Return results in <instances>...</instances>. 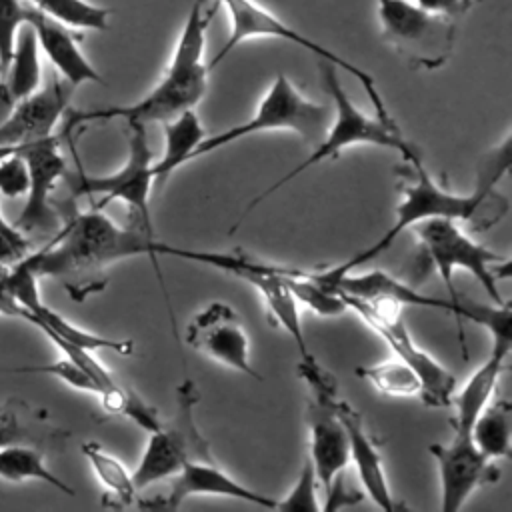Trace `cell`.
<instances>
[{
    "label": "cell",
    "instance_id": "obj_33",
    "mask_svg": "<svg viewBox=\"0 0 512 512\" xmlns=\"http://www.w3.org/2000/svg\"><path fill=\"white\" fill-rule=\"evenodd\" d=\"M414 2L430 14L456 20L464 16L472 8V4L478 0H414Z\"/></svg>",
    "mask_w": 512,
    "mask_h": 512
},
{
    "label": "cell",
    "instance_id": "obj_22",
    "mask_svg": "<svg viewBox=\"0 0 512 512\" xmlns=\"http://www.w3.org/2000/svg\"><path fill=\"white\" fill-rule=\"evenodd\" d=\"M164 126V152L160 160L152 164L154 188H162L166 180L186 162H190L192 152L204 140L206 130L194 112V108L184 110L172 120L162 122Z\"/></svg>",
    "mask_w": 512,
    "mask_h": 512
},
{
    "label": "cell",
    "instance_id": "obj_1",
    "mask_svg": "<svg viewBox=\"0 0 512 512\" xmlns=\"http://www.w3.org/2000/svg\"><path fill=\"white\" fill-rule=\"evenodd\" d=\"M172 244L150 236L142 226L124 228L108 218L102 208L72 212L56 230V238L24 262L40 278L58 280L74 300L106 286V272L118 262L134 256H170Z\"/></svg>",
    "mask_w": 512,
    "mask_h": 512
},
{
    "label": "cell",
    "instance_id": "obj_9",
    "mask_svg": "<svg viewBox=\"0 0 512 512\" xmlns=\"http://www.w3.org/2000/svg\"><path fill=\"white\" fill-rule=\"evenodd\" d=\"M382 40L410 66L442 68L454 50L456 24L422 10L414 0H376Z\"/></svg>",
    "mask_w": 512,
    "mask_h": 512
},
{
    "label": "cell",
    "instance_id": "obj_23",
    "mask_svg": "<svg viewBox=\"0 0 512 512\" xmlns=\"http://www.w3.org/2000/svg\"><path fill=\"white\" fill-rule=\"evenodd\" d=\"M470 436L478 452L488 460L512 456V404L506 398L492 400L474 418Z\"/></svg>",
    "mask_w": 512,
    "mask_h": 512
},
{
    "label": "cell",
    "instance_id": "obj_14",
    "mask_svg": "<svg viewBox=\"0 0 512 512\" xmlns=\"http://www.w3.org/2000/svg\"><path fill=\"white\" fill-rule=\"evenodd\" d=\"M28 170L26 204L12 226L18 232L58 230V214L50 204L58 180L66 174V160L60 152V138L50 134L40 140L14 146Z\"/></svg>",
    "mask_w": 512,
    "mask_h": 512
},
{
    "label": "cell",
    "instance_id": "obj_13",
    "mask_svg": "<svg viewBox=\"0 0 512 512\" xmlns=\"http://www.w3.org/2000/svg\"><path fill=\"white\" fill-rule=\"evenodd\" d=\"M196 386L186 380L178 388V416L172 424H160L148 432V442L138 466L132 472L136 492L150 488L160 480H170L188 458H212L208 442L196 428L194 406Z\"/></svg>",
    "mask_w": 512,
    "mask_h": 512
},
{
    "label": "cell",
    "instance_id": "obj_7",
    "mask_svg": "<svg viewBox=\"0 0 512 512\" xmlns=\"http://www.w3.org/2000/svg\"><path fill=\"white\" fill-rule=\"evenodd\" d=\"M320 284L328 286L330 290L360 298L366 302H390L396 306H416V308H428V310H442L448 314H454L458 320H472L480 326H484L490 334L510 330L512 328V312L510 302L504 304H492V306H480L474 302H468L466 306L454 304L450 298H438L428 296L420 292L418 288L400 282L388 272L382 270H368V272H342L334 274L328 270L310 272Z\"/></svg>",
    "mask_w": 512,
    "mask_h": 512
},
{
    "label": "cell",
    "instance_id": "obj_27",
    "mask_svg": "<svg viewBox=\"0 0 512 512\" xmlns=\"http://www.w3.org/2000/svg\"><path fill=\"white\" fill-rule=\"evenodd\" d=\"M32 8L56 18L68 28L76 30H96L108 28L110 8L92 4L88 0H28Z\"/></svg>",
    "mask_w": 512,
    "mask_h": 512
},
{
    "label": "cell",
    "instance_id": "obj_31",
    "mask_svg": "<svg viewBox=\"0 0 512 512\" xmlns=\"http://www.w3.org/2000/svg\"><path fill=\"white\" fill-rule=\"evenodd\" d=\"M24 408L26 404L16 398H10L0 404V448L24 444L26 440H30V434L20 420Z\"/></svg>",
    "mask_w": 512,
    "mask_h": 512
},
{
    "label": "cell",
    "instance_id": "obj_30",
    "mask_svg": "<svg viewBox=\"0 0 512 512\" xmlns=\"http://www.w3.org/2000/svg\"><path fill=\"white\" fill-rule=\"evenodd\" d=\"M26 24V4L22 0H0V74H4L18 28Z\"/></svg>",
    "mask_w": 512,
    "mask_h": 512
},
{
    "label": "cell",
    "instance_id": "obj_11",
    "mask_svg": "<svg viewBox=\"0 0 512 512\" xmlns=\"http://www.w3.org/2000/svg\"><path fill=\"white\" fill-rule=\"evenodd\" d=\"M298 374L310 390L306 408L310 432L308 458L314 466L318 486L322 488V494H326L332 480L350 464L346 430L336 412L338 386L334 376L316 360V356L298 360Z\"/></svg>",
    "mask_w": 512,
    "mask_h": 512
},
{
    "label": "cell",
    "instance_id": "obj_8",
    "mask_svg": "<svg viewBox=\"0 0 512 512\" xmlns=\"http://www.w3.org/2000/svg\"><path fill=\"white\" fill-rule=\"evenodd\" d=\"M216 2L226 8L228 20H230V32H228L226 42L220 46V50L210 60V64H208L210 70L216 68L234 48H238L246 40H254V38L256 40L258 38L284 40V42H290V44H294L298 48H304L306 52L314 54L318 60L330 62L336 68H340L346 74H350L354 80H358L362 84L364 92L370 96L374 112H378V114L388 112L386 104H384V98L380 96V92L376 88V82H374L370 72L358 68L356 64L348 62L346 58H342L340 54L332 52L330 48L314 42L304 32H298L296 28H292L290 24L280 20L276 14L266 10L256 0H216Z\"/></svg>",
    "mask_w": 512,
    "mask_h": 512
},
{
    "label": "cell",
    "instance_id": "obj_26",
    "mask_svg": "<svg viewBox=\"0 0 512 512\" xmlns=\"http://www.w3.org/2000/svg\"><path fill=\"white\" fill-rule=\"evenodd\" d=\"M356 374L386 396L410 398L420 396L422 392V382L418 374L400 358L384 360L372 366H358Z\"/></svg>",
    "mask_w": 512,
    "mask_h": 512
},
{
    "label": "cell",
    "instance_id": "obj_24",
    "mask_svg": "<svg viewBox=\"0 0 512 512\" xmlns=\"http://www.w3.org/2000/svg\"><path fill=\"white\" fill-rule=\"evenodd\" d=\"M0 478L6 482L40 480L68 496H74V488L48 468L44 462V452L28 444H12L0 448Z\"/></svg>",
    "mask_w": 512,
    "mask_h": 512
},
{
    "label": "cell",
    "instance_id": "obj_6",
    "mask_svg": "<svg viewBox=\"0 0 512 512\" xmlns=\"http://www.w3.org/2000/svg\"><path fill=\"white\" fill-rule=\"evenodd\" d=\"M332 120V108L306 98L284 74H278L266 94L262 96L254 114L236 126L224 128L216 134H206L196 146L190 160L212 154L236 140L248 138L260 132L286 130L294 132L302 140L316 146Z\"/></svg>",
    "mask_w": 512,
    "mask_h": 512
},
{
    "label": "cell",
    "instance_id": "obj_12",
    "mask_svg": "<svg viewBox=\"0 0 512 512\" xmlns=\"http://www.w3.org/2000/svg\"><path fill=\"white\" fill-rule=\"evenodd\" d=\"M128 124V156L124 164L112 174L92 176L82 170L70 178V188L74 196H102L96 204L98 208L110 204L112 200L124 202L136 216L140 226L154 236L152 218H150V192L154 188V154L148 144L146 124L126 122Z\"/></svg>",
    "mask_w": 512,
    "mask_h": 512
},
{
    "label": "cell",
    "instance_id": "obj_21",
    "mask_svg": "<svg viewBox=\"0 0 512 512\" xmlns=\"http://www.w3.org/2000/svg\"><path fill=\"white\" fill-rule=\"evenodd\" d=\"M42 64L34 28L26 22L18 28L8 66L0 82V108H8L40 88Z\"/></svg>",
    "mask_w": 512,
    "mask_h": 512
},
{
    "label": "cell",
    "instance_id": "obj_10",
    "mask_svg": "<svg viewBox=\"0 0 512 512\" xmlns=\"http://www.w3.org/2000/svg\"><path fill=\"white\" fill-rule=\"evenodd\" d=\"M338 294V292H336ZM346 306L358 318L364 320L386 344L388 348L406 362L420 378L422 392L420 398L430 408H450L456 390V376L442 366L430 352L418 346L408 326L400 316V306L390 302H366L360 298L338 294Z\"/></svg>",
    "mask_w": 512,
    "mask_h": 512
},
{
    "label": "cell",
    "instance_id": "obj_19",
    "mask_svg": "<svg viewBox=\"0 0 512 512\" xmlns=\"http://www.w3.org/2000/svg\"><path fill=\"white\" fill-rule=\"evenodd\" d=\"M336 412L342 420V426L346 430L348 438V454L350 462L356 468V474L362 482L364 492L368 498L382 510L392 512L396 510V504L392 500V492L386 480V470H384V458L368 432L362 414L352 408L346 400H336Z\"/></svg>",
    "mask_w": 512,
    "mask_h": 512
},
{
    "label": "cell",
    "instance_id": "obj_18",
    "mask_svg": "<svg viewBox=\"0 0 512 512\" xmlns=\"http://www.w3.org/2000/svg\"><path fill=\"white\" fill-rule=\"evenodd\" d=\"M170 480H172L170 492L164 496V500H158L154 506L178 508L186 498L198 496V494L228 496V498L244 500L252 506L266 508V510H276V504H278L276 498L266 496L258 490H252L240 480H234L212 458H188Z\"/></svg>",
    "mask_w": 512,
    "mask_h": 512
},
{
    "label": "cell",
    "instance_id": "obj_3",
    "mask_svg": "<svg viewBox=\"0 0 512 512\" xmlns=\"http://www.w3.org/2000/svg\"><path fill=\"white\" fill-rule=\"evenodd\" d=\"M218 10V2L194 0L182 24L174 54L158 80V84L132 104L106 106L94 110L70 112L64 124V134L88 122H104L120 118L124 122H166L196 108L208 88V64L204 60L206 32Z\"/></svg>",
    "mask_w": 512,
    "mask_h": 512
},
{
    "label": "cell",
    "instance_id": "obj_28",
    "mask_svg": "<svg viewBox=\"0 0 512 512\" xmlns=\"http://www.w3.org/2000/svg\"><path fill=\"white\" fill-rule=\"evenodd\" d=\"M276 510H294V512H304V510H320V500H318V478L314 472V466L310 458H304L302 470L294 482V486L288 490V494L278 500Z\"/></svg>",
    "mask_w": 512,
    "mask_h": 512
},
{
    "label": "cell",
    "instance_id": "obj_32",
    "mask_svg": "<svg viewBox=\"0 0 512 512\" xmlns=\"http://www.w3.org/2000/svg\"><path fill=\"white\" fill-rule=\"evenodd\" d=\"M14 148V146H12ZM28 190V170L24 160L14 150L0 158V196L18 198Z\"/></svg>",
    "mask_w": 512,
    "mask_h": 512
},
{
    "label": "cell",
    "instance_id": "obj_5",
    "mask_svg": "<svg viewBox=\"0 0 512 512\" xmlns=\"http://www.w3.org/2000/svg\"><path fill=\"white\" fill-rule=\"evenodd\" d=\"M410 230L416 234L428 262L436 268L440 280L448 290V298L454 304H468V300H462L454 288L456 270H466L468 274H472L480 282L492 304L500 306L506 302L498 290V282L510 276V260L490 250L482 242L470 238L460 222L434 218L414 224Z\"/></svg>",
    "mask_w": 512,
    "mask_h": 512
},
{
    "label": "cell",
    "instance_id": "obj_25",
    "mask_svg": "<svg viewBox=\"0 0 512 512\" xmlns=\"http://www.w3.org/2000/svg\"><path fill=\"white\" fill-rule=\"evenodd\" d=\"M82 454L90 462L100 484L104 486L106 490L104 496L110 498V500H104V504L112 508L128 506L136 496V488H134L132 472L124 466V462L96 442H84Z\"/></svg>",
    "mask_w": 512,
    "mask_h": 512
},
{
    "label": "cell",
    "instance_id": "obj_15",
    "mask_svg": "<svg viewBox=\"0 0 512 512\" xmlns=\"http://www.w3.org/2000/svg\"><path fill=\"white\" fill-rule=\"evenodd\" d=\"M186 342L198 354L262 380L250 362V340L244 322L230 304L210 302L200 308L186 328Z\"/></svg>",
    "mask_w": 512,
    "mask_h": 512
},
{
    "label": "cell",
    "instance_id": "obj_4",
    "mask_svg": "<svg viewBox=\"0 0 512 512\" xmlns=\"http://www.w3.org/2000/svg\"><path fill=\"white\" fill-rule=\"evenodd\" d=\"M320 78L324 82L326 92L332 96L334 108H332V120L328 124V130L324 132V136L320 138V142L312 148V152L306 156V160H302L298 166H294L290 172H286L284 176H280L274 184H270L264 192H260L258 196H254L250 200V204L244 208V212L238 216V220L234 222V226L230 228V232H234L244 218L260 204L264 202L268 196H272L274 192H278L282 186H286L290 180H294L296 176H300L304 170L340 156V152L348 146H360V144H370V146H378V148H386V150H394L396 154L402 156V160H412L416 156H420L418 148L412 146V142H408L404 138V134L400 132L398 124L394 122V118L390 116V112L384 114H366L364 110H360L352 98L346 94L342 82L338 80L336 74V66L330 62L320 60Z\"/></svg>",
    "mask_w": 512,
    "mask_h": 512
},
{
    "label": "cell",
    "instance_id": "obj_34",
    "mask_svg": "<svg viewBox=\"0 0 512 512\" xmlns=\"http://www.w3.org/2000/svg\"><path fill=\"white\" fill-rule=\"evenodd\" d=\"M0 232H4V234H22V232H18L12 224H8V222L2 218V214H0Z\"/></svg>",
    "mask_w": 512,
    "mask_h": 512
},
{
    "label": "cell",
    "instance_id": "obj_16",
    "mask_svg": "<svg viewBox=\"0 0 512 512\" xmlns=\"http://www.w3.org/2000/svg\"><path fill=\"white\" fill-rule=\"evenodd\" d=\"M430 454L438 466L440 510L456 512L484 484L498 482L500 470L484 458L476 446H454L450 442L430 444Z\"/></svg>",
    "mask_w": 512,
    "mask_h": 512
},
{
    "label": "cell",
    "instance_id": "obj_17",
    "mask_svg": "<svg viewBox=\"0 0 512 512\" xmlns=\"http://www.w3.org/2000/svg\"><path fill=\"white\" fill-rule=\"evenodd\" d=\"M72 90L64 80L52 78L30 96L12 104L10 114L0 124V146H18L50 136L68 110Z\"/></svg>",
    "mask_w": 512,
    "mask_h": 512
},
{
    "label": "cell",
    "instance_id": "obj_2",
    "mask_svg": "<svg viewBox=\"0 0 512 512\" xmlns=\"http://www.w3.org/2000/svg\"><path fill=\"white\" fill-rule=\"evenodd\" d=\"M510 144H512V138L510 134H506L504 140L484 156L478 170V182L474 190L466 194L448 190L438 182H434V178L428 174L426 166L422 164L420 156L408 160L412 182L402 186V200L396 206L394 222L368 248L356 252L354 256L326 270L334 274L358 270L360 266L368 264L370 260L386 252L404 230L424 220L444 218L460 224L470 220H480L482 224H488V226L496 224L506 214V208H508V202L494 192V186L510 168Z\"/></svg>",
    "mask_w": 512,
    "mask_h": 512
},
{
    "label": "cell",
    "instance_id": "obj_20",
    "mask_svg": "<svg viewBox=\"0 0 512 512\" xmlns=\"http://www.w3.org/2000/svg\"><path fill=\"white\" fill-rule=\"evenodd\" d=\"M26 22L34 28L40 50L46 54V58L58 70L66 84H70L72 88H78L86 82L104 84L102 76L82 54L76 36L66 24L32 6H26Z\"/></svg>",
    "mask_w": 512,
    "mask_h": 512
},
{
    "label": "cell",
    "instance_id": "obj_29",
    "mask_svg": "<svg viewBox=\"0 0 512 512\" xmlns=\"http://www.w3.org/2000/svg\"><path fill=\"white\" fill-rule=\"evenodd\" d=\"M16 372H28V374H50L62 382H66L68 386L80 390V392H88L100 398L102 388L98 386V382L76 362H72L70 358L62 356L60 360L52 362V364H42V366H24L18 368Z\"/></svg>",
    "mask_w": 512,
    "mask_h": 512
}]
</instances>
